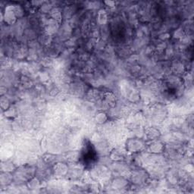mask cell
<instances>
[{
    "mask_svg": "<svg viewBox=\"0 0 194 194\" xmlns=\"http://www.w3.org/2000/svg\"><path fill=\"white\" fill-rule=\"evenodd\" d=\"M144 145L141 140H137L136 139H133L129 140L127 143V150L130 151V153H137L138 151L142 150Z\"/></svg>",
    "mask_w": 194,
    "mask_h": 194,
    "instance_id": "obj_1",
    "label": "cell"
},
{
    "mask_svg": "<svg viewBox=\"0 0 194 194\" xmlns=\"http://www.w3.org/2000/svg\"><path fill=\"white\" fill-rule=\"evenodd\" d=\"M4 20L6 23L9 24H14L16 21V15L14 10V6H8L5 9L4 13Z\"/></svg>",
    "mask_w": 194,
    "mask_h": 194,
    "instance_id": "obj_2",
    "label": "cell"
},
{
    "mask_svg": "<svg viewBox=\"0 0 194 194\" xmlns=\"http://www.w3.org/2000/svg\"><path fill=\"white\" fill-rule=\"evenodd\" d=\"M160 135V132L158 130H156L155 128H150L147 130V134H146V136L149 139L153 140H155L156 138H158Z\"/></svg>",
    "mask_w": 194,
    "mask_h": 194,
    "instance_id": "obj_3",
    "label": "cell"
},
{
    "mask_svg": "<svg viewBox=\"0 0 194 194\" xmlns=\"http://www.w3.org/2000/svg\"><path fill=\"white\" fill-rule=\"evenodd\" d=\"M125 157L123 152H121V150H115L114 153L111 154V159L116 161H121Z\"/></svg>",
    "mask_w": 194,
    "mask_h": 194,
    "instance_id": "obj_4",
    "label": "cell"
},
{
    "mask_svg": "<svg viewBox=\"0 0 194 194\" xmlns=\"http://www.w3.org/2000/svg\"><path fill=\"white\" fill-rule=\"evenodd\" d=\"M98 20L101 24H105L107 21V15L105 10H100L98 13Z\"/></svg>",
    "mask_w": 194,
    "mask_h": 194,
    "instance_id": "obj_5",
    "label": "cell"
}]
</instances>
